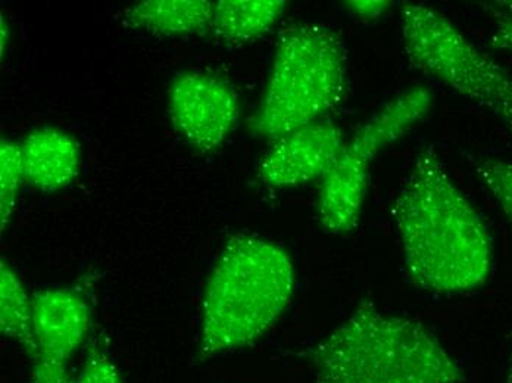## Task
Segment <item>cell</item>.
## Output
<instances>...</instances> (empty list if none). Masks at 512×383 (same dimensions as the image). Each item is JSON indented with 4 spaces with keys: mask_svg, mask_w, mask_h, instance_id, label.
Returning <instances> with one entry per match:
<instances>
[{
    "mask_svg": "<svg viewBox=\"0 0 512 383\" xmlns=\"http://www.w3.org/2000/svg\"><path fill=\"white\" fill-rule=\"evenodd\" d=\"M295 285V266L280 245L234 235L206 282L199 357L223 356L261 339L289 308Z\"/></svg>",
    "mask_w": 512,
    "mask_h": 383,
    "instance_id": "2",
    "label": "cell"
},
{
    "mask_svg": "<svg viewBox=\"0 0 512 383\" xmlns=\"http://www.w3.org/2000/svg\"><path fill=\"white\" fill-rule=\"evenodd\" d=\"M70 363L31 358L30 383H74Z\"/></svg>",
    "mask_w": 512,
    "mask_h": 383,
    "instance_id": "18",
    "label": "cell"
},
{
    "mask_svg": "<svg viewBox=\"0 0 512 383\" xmlns=\"http://www.w3.org/2000/svg\"><path fill=\"white\" fill-rule=\"evenodd\" d=\"M80 163V145L62 130L42 127L23 142L24 176L28 185L39 191L55 192L70 185Z\"/></svg>",
    "mask_w": 512,
    "mask_h": 383,
    "instance_id": "10",
    "label": "cell"
},
{
    "mask_svg": "<svg viewBox=\"0 0 512 383\" xmlns=\"http://www.w3.org/2000/svg\"><path fill=\"white\" fill-rule=\"evenodd\" d=\"M393 219L405 269L418 288L454 295L485 285L493 267L492 238L433 146L415 157Z\"/></svg>",
    "mask_w": 512,
    "mask_h": 383,
    "instance_id": "1",
    "label": "cell"
},
{
    "mask_svg": "<svg viewBox=\"0 0 512 383\" xmlns=\"http://www.w3.org/2000/svg\"><path fill=\"white\" fill-rule=\"evenodd\" d=\"M504 383H512V347H511L510 364H508L507 375H505Z\"/></svg>",
    "mask_w": 512,
    "mask_h": 383,
    "instance_id": "20",
    "label": "cell"
},
{
    "mask_svg": "<svg viewBox=\"0 0 512 383\" xmlns=\"http://www.w3.org/2000/svg\"><path fill=\"white\" fill-rule=\"evenodd\" d=\"M473 168L512 227V163L498 158H477L473 161Z\"/></svg>",
    "mask_w": 512,
    "mask_h": 383,
    "instance_id": "15",
    "label": "cell"
},
{
    "mask_svg": "<svg viewBox=\"0 0 512 383\" xmlns=\"http://www.w3.org/2000/svg\"><path fill=\"white\" fill-rule=\"evenodd\" d=\"M348 92L342 40L320 24L284 28L259 107L249 118L254 135L279 139L318 121Z\"/></svg>",
    "mask_w": 512,
    "mask_h": 383,
    "instance_id": "4",
    "label": "cell"
},
{
    "mask_svg": "<svg viewBox=\"0 0 512 383\" xmlns=\"http://www.w3.org/2000/svg\"><path fill=\"white\" fill-rule=\"evenodd\" d=\"M317 383H461L464 369L426 326L364 301L308 353Z\"/></svg>",
    "mask_w": 512,
    "mask_h": 383,
    "instance_id": "3",
    "label": "cell"
},
{
    "mask_svg": "<svg viewBox=\"0 0 512 383\" xmlns=\"http://www.w3.org/2000/svg\"><path fill=\"white\" fill-rule=\"evenodd\" d=\"M214 2L208 0H146L126 12L128 26L164 36H180L211 27Z\"/></svg>",
    "mask_w": 512,
    "mask_h": 383,
    "instance_id": "11",
    "label": "cell"
},
{
    "mask_svg": "<svg viewBox=\"0 0 512 383\" xmlns=\"http://www.w3.org/2000/svg\"><path fill=\"white\" fill-rule=\"evenodd\" d=\"M26 182L23 143L2 140L0 145V216L2 232L8 226L17 205L21 183Z\"/></svg>",
    "mask_w": 512,
    "mask_h": 383,
    "instance_id": "14",
    "label": "cell"
},
{
    "mask_svg": "<svg viewBox=\"0 0 512 383\" xmlns=\"http://www.w3.org/2000/svg\"><path fill=\"white\" fill-rule=\"evenodd\" d=\"M5 33L8 34V27H5V20L2 18V52H5Z\"/></svg>",
    "mask_w": 512,
    "mask_h": 383,
    "instance_id": "21",
    "label": "cell"
},
{
    "mask_svg": "<svg viewBox=\"0 0 512 383\" xmlns=\"http://www.w3.org/2000/svg\"><path fill=\"white\" fill-rule=\"evenodd\" d=\"M343 146L345 139L336 124L314 121L276 139L262 158L259 176L274 188H290L323 179Z\"/></svg>",
    "mask_w": 512,
    "mask_h": 383,
    "instance_id": "8",
    "label": "cell"
},
{
    "mask_svg": "<svg viewBox=\"0 0 512 383\" xmlns=\"http://www.w3.org/2000/svg\"><path fill=\"white\" fill-rule=\"evenodd\" d=\"M89 304L70 289H45L33 297V335L36 350L31 358L70 363L89 335Z\"/></svg>",
    "mask_w": 512,
    "mask_h": 383,
    "instance_id": "9",
    "label": "cell"
},
{
    "mask_svg": "<svg viewBox=\"0 0 512 383\" xmlns=\"http://www.w3.org/2000/svg\"><path fill=\"white\" fill-rule=\"evenodd\" d=\"M0 330L20 345L28 356L36 350L33 335V297L28 295L17 272L2 261L0 266Z\"/></svg>",
    "mask_w": 512,
    "mask_h": 383,
    "instance_id": "13",
    "label": "cell"
},
{
    "mask_svg": "<svg viewBox=\"0 0 512 383\" xmlns=\"http://www.w3.org/2000/svg\"><path fill=\"white\" fill-rule=\"evenodd\" d=\"M168 105L177 132L202 152L220 148L239 120V96L233 87L201 71L174 77Z\"/></svg>",
    "mask_w": 512,
    "mask_h": 383,
    "instance_id": "7",
    "label": "cell"
},
{
    "mask_svg": "<svg viewBox=\"0 0 512 383\" xmlns=\"http://www.w3.org/2000/svg\"><path fill=\"white\" fill-rule=\"evenodd\" d=\"M402 42L415 68L486 108L512 136V76L445 15L417 3L401 9Z\"/></svg>",
    "mask_w": 512,
    "mask_h": 383,
    "instance_id": "5",
    "label": "cell"
},
{
    "mask_svg": "<svg viewBox=\"0 0 512 383\" xmlns=\"http://www.w3.org/2000/svg\"><path fill=\"white\" fill-rule=\"evenodd\" d=\"M493 17L492 45L512 54V2L487 6Z\"/></svg>",
    "mask_w": 512,
    "mask_h": 383,
    "instance_id": "17",
    "label": "cell"
},
{
    "mask_svg": "<svg viewBox=\"0 0 512 383\" xmlns=\"http://www.w3.org/2000/svg\"><path fill=\"white\" fill-rule=\"evenodd\" d=\"M349 9L357 15L358 18L364 20H373V18H380L390 8L392 3L384 2V0H359V2H349Z\"/></svg>",
    "mask_w": 512,
    "mask_h": 383,
    "instance_id": "19",
    "label": "cell"
},
{
    "mask_svg": "<svg viewBox=\"0 0 512 383\" xmlns=\"http://www.w3.org/2000/svg\"><path fill=\"white\" fill-rule=\"evenodd\" d=\"M432 92L412 87L393 96L345 142L318 195V219L334 235L357 229L370 183L371 164L386 146L417 126L432 107Z\"/></svg>",
    "mask_w": 512,
    "mask_h": 383,
    "instance_id": "6",
    "label": "cell"
},
{
    "mask_svg": "<svg viewBox=\"0 0 512 383\" xmlns=\"http://www.w3.org/2000/svg\"><path fill=\"white\" fill-rule=\"evenodd\" d=\"M74 383H124V379L101 342H93L87 348L86 357Z\"/></svg>",
    "mask_w": 512,
    "mask_h": 383,
    "instance_id": "16",
    "label": "cell"
},
{
    "mask_svg": "<svg viewBox=\"0 0 512 383\" xmlns=\"http://www.w3.org/2000/svg\"><path fill=\"white\" fill-rule=\"evenodd\" d=\"M286 5L283 0H218L209 28L224 42H251L276 26Z\"/></svg>",
    "mask_w": 512,
    "mask_h": 383,
    "instance_id": "12",
    "label": "cell"
}]
</instances>
